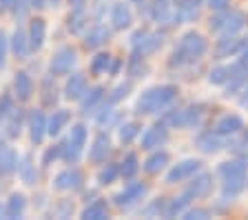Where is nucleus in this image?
<instances>
[{
  "label": "nucleus",
  "mask_w": 248,
  "mask_h": 220,
  "mask_svg": "<svg viewBox=\"0 0 248 220\" xmlns=\"http://www.w3.org/2000/svg\"><path fill=\"white\" fill-rule=\"evenodd\" d=\"M177 87L175 85H157L151 87L138 98L135 102V114L138 116H160L162 111H166L177 98Z\"/></svg>",
  "instance_id": "f257e3e1"
},
{
  "label": "nucleus",
  "mask_w": 248,
  "mask_h": 220,
  "mask_svg": "<svg viewBox=\"0 0 248 220\" xmlns=\"http://www.w3.org/2000/svg\"><path fill=\"white\" fill-rule=\"evenodd\" d=\"M208 51V40L202 34H197V32H186L184 36L177 40V47H175V51L170 53V60H169V65L173 69H184V67H188V65H193V63H197L204 53Z\"/></svg>",
  "instance_id": "f03ea898"
},
{
  "label": "nucleus",
  "mask_w": 248,
  "mask_h": 220,
  "mask_svg": "<svg viewBox=\"0 0 248 220\" xmlns=\"http://www.w3.org/2000/svg\"><path fill=\"white\" fill-rule=\"evenodd\" d=\"M244 27H246V16L237 9L215 11V16L208 20V29L219 36H237Z\"/></svg>",
  "instance_id": "7ed1b4c3"
},
{
  "label": "nucleus",
  "mask_w": 248,
  "mask_h": 220,
  "mask_svg": "<svg viewBox=\"0 0 248 220\" xmlns=\"http://www.w3.org/2000/svg\"><path fill=\"white\" fill-rule=\"evenodd\" d=\"M144 14L149 20L157 22V25H166V27L182 25V18L175 11V7H173V0H149L144 5Z\"/></svg>",
  "instance_id": "20e7f679"
},
{
  "label": "nucleus",
  "mask_w": 248,
  "mask_h": 220,
  "mask_svg": "<svg viewBox=\"0 0 248 220\" xmlns=\"http://www.w3.org/2000/svg\"><path fill=\"white\" fill-rule=\"evenodd\" d=\"M87 147V127L82 122L71 127L69 131V138L62 142V158L67 160L69 165H76L80 158H82V152Z\"/></svg>",
  "instance_id": "39448f33"
},
{
  "label": "nucleus",
  "mask_w": 248,
  "mask_h": 220,
  "mask_svg": "<svg viewBox=\"0 0 248 220\" xmlns=\"http://www.w3.org/2000/svg\"><path fill=\"white\" fill-rule=\"evenodd\" d=\"M164 45V34L162 32H149V29H138L131 36V47L140 56H151Z\"/></svg>",
  "instance_id": "423d86ee"
},
{
  "label": "nucleus",
  "mask_w": 248,
  "mask_h": 220,
  "mask_svg": "<svg viewBox=\"0 0 248 220\" xmlns=\"http://www.w3.org/2000/svg\"><path fill=\"white\" fill-rule=\"evenodd\" d=\"M146 191H149L146 183L133 180V183H129L126 187L122 189V191H118V194L113 196V204H115V207H120V209H131V207H135L138 203H142V200H144Z\"/></svg>",
  "instance_id": "0eeeda50"
},
{
  "label": "nucleus",
  "mask_w": 248,
  "mask_h": 220,
  "mask_svg": "<svg viewBox=\"0 0 248 220\" xmlns=\"http://www.w3.org/2000/svg\"><path fill=\"white\" fill-rule=\"evenodd\" d=\"M78 65V53L73 47H60L53 53L51 63H49V71L53 76H69Z\"/></svg>",
  "instance_id": "6e6552de"
},
{
  "label": "nucleus",
  "mask_w": 248,
  "mask_h": 220,
  "mask_svg": "<svg viewBox=\"0 0 248 220\" xmlns=\"http://www.w3.org/2000/svg\"><path fill=\"white\" fill-rule=\"evenodd\" d=\"M191 183L186 185L184 189V194L188 196L191 200H197V198H206L208 194L213 191V176L208 171H197L195 176H191Z\"/></svg>",
  "instance_id": "1a4fd4ad"
},
{
  "label": "nucleus",
  "mask_w": 248,
  "mask_h": 220,
  "mask_svg": "<svg viewBox=\"0 0 248 220\" xmlns=\"http://www.w3.org/2000/svg\"><path fill=\"white\" fill-rule=\"evenodd\" d=\"M200 169H202V163L197 158H186V160H182V163L170 167V171L166 173V185L184 183V180H188L191 176H195Z\"/></svg>",
  "instance_id": "9d476101"
},
{
  "label": "nucleus",
  "mask_w": 248,
  "mask_h": 220,
  "mask_svg": "<svg viewBox=\"0 0 248 220\" xmlns=\"http://www.w3.org/2000/svg\"><path fill=\"white\" fill-rule=\"evenodd\" d=\"M166 140H169V127H164L160 122V125L146 127L144 134H142V140H140V145H142V149H144V152H155V149L164 147Z\"/></svg>",
  "instance_id": "9b49d317"
},
{
  "label": "nucleus",
  "mask_w": 248,
  "mask_h": 220,
  "mask_svg": "<svg viewBox=\"0 0 248 220\" xmlns=\"http://www.w3.org/2000/svg\"><path fill=\"white\" fill-rule=\"evenodd\" d=\"M226 140L228 138L219 136L215 129H211V131H202V134H197L195 145L202 153H217L226 147Z\"/></svg>",
  "instance_id": "f8f14e48"
},
{
  "label": "nucleus",
  "mask_w": 248,
  "mask_h": 220,
  "mask_svg": "<svg viewBox=\"0 0 248 220\" xmlns=\"http://www.w3.org/2000/svg\"><path fill=\"white\" fill-rule=\"evenodd\" d=\"M104 100H107V89H104L102 85H98V87L89 89L87 94L80 98V102H82V107H80L82 116H95L100 107L104 105Z\"/></svg>",
  "instance_id": "ddd939ff"
},
{
  "label": "nucleus",
  "mask_w": 248,
  "mask_h": 220,
  "mask_svg": "<svg viewBox=\"0 0 248 220\" xmlns=\"http://www.w3.org/2000/svg\"><path fill=\"white\" fill-rule=\"evenodd\" d=\"M80 187H82V173L76 167L62 169L53 180V189H58V191H76Z\"/></svg>",
  "instance_id": "4468645a"
},
{
  "label": "nucleus",
  "mask_w": 248,
  "mask_h": 220,
  "mask_svg": "<svg viewBox=\"0 0 248 220\" xmlns=\"http://www.w3.org/2000/svg\"><path fill=\"white\" fill-rule=\"evenodd\" d=\"M108 153H111V138H108V134L100 131L98 136L93 138V145L89 147V160L93 165H102L107 163Z\"/></svg>",
  "instance_id": "2eb2a0df"
},
{
  "label": "nucleus",
  "mask_w": 248,
  "mask_h": 220,
  "mask_svg": "<svg viewBox=\"0 0 248 220\" xmlns=\"http://www.w3.org/2000/svg\"><path fill=\"white\" fill-rule=\"evenodd\" d=\"M9 51L14 53L18 60H27L31 53V47H29V36H27V32L22 29L20 25L16 27V32L11 34L9 38Z\"/></svg>",
  "instance_id": "dca6fc26"
},
{
  "label": "nucleus",
  "mask_w": 248,
  "mask_h": 220,
  "mask_svg": "<svg viewBox=\"0 0 248 220\" xmlns=\"http://www.w3.org/2000/svg\"><path fill=\"white\" fill-rule=\"evenodd\" d=\"M242 129H244V120L237 114H226L215 122V131L224 138H235L237 134H242Z\"/></svg>",
  "instance_id": "f3484780"
},
{
  "label": "nucleus",
  "mask_w": 248,
  "mask_h": 220,
  "mask_svg": "<svg viewBox=\"0 0 248 220\" xmlns=\"http://www.w3.org/2000/svg\"><path fill=\"white\" fill-rule=\"evenodd\" d=\"M29 138L33 145H42L46 138V116L40 109H33L29 114Z\"/></svg>",
  "instance_id": "a211bd4d"
},
{
  "label": "nucleus",
  "mask_w": 248,
  "mask_h": 220,
  "mask_svg": "<svg viewBox=\"0 0 248 220\" xmlns=\"http://www.w3.org/2000/svg\"><path fill=\"white\" fill-rule=\"evenodd\" d=\"M246 40L244 38H237V36H222L217 40L215 45V56L217 58H231V56H237L239 51L244 49Z\"/></svg>",
  "instance_id": "6ab92c4d"
},
{
  "label": "nucleus",
  "mask_w": 248,
  "mask_h": 220,
  "mask_svg": "<svg viewBox=\"0 0 248 220\" xmlns=\"http://www.w3.org/2000/svg\"><path fill=\"white\" fill-rule=\"evenodd\" d=\"M87 94V76L80 71L69 73L67 85H64V98L67 100H80Z\"/></svg>",
  "instance_id": "aec40b11"
},
{
  "label": "nucleus",
  "mask_w": 248,
  "mask_h": 220,
  "mask_svg": "<svg viewBox=\"0 0 248 220\" xmlns=\"http://www.w3.org/2000/svg\"><path fill=\"white\" fill-rule=\"evenodd\" d=\"M248 87V65H239V69L232 73L231 78L226 80V89H224V96L231 98V96H237L242 94L244 89Z\"/></svg>",
  "instance_id": "412c9836"
},
{
  "label": "nucleus",
  "mask_w": 248,
  "mask_h": 220,
  "mask_svg": "<svg viewBox=\"0 0 248 220\" xmlns=\"http://www.w3.org/2000/svg\"><path fill=\"white\" fill-rule=\"evenodd\" d=\"M27 36H29L31 51H40V49L45 47V40H46V22L42 20V18H33V20L29 22Z\"/></svg>",
  "instance_id": "4be33fe9"
},
{
  "label": "nucleus",
  "mask_w": 248,
  "mask_h": 220,
  "mask_svg": "<svg viewBox=\"0 0 248 220\" xmlns=\"http://www.w3.org/2000/svg\"><path fill=\"white\" fill-rule=\"evenodd\" d=\"M14 96L18 98V102H27L33 96V80L27 71H16L14 76Z\"/></svg>",
  "instance_id": "5701e85b"
},
{
  "label": "nucleus",
  "mask_w": 248,
  "mask_h": 220,
  "mask_svg": "<svg viewBox=\"0 0 248 220\" xmlns=\"http://www.w3.org/2000/svg\"><path fill=\"white\" fill-rule=\"evenodd\" d=\"M217 173L222 176V180L246 176L248 173V160H244V158H231V160H226V163H222L219 167H217Z\"/></svg>",
  "instance_id": "b1692460"
},
{
  "label": "nucleus",
  "mask_w": 248,
  "mask_h": 220,
  "mask_svg": "<svg viewBox=\"0 0 248 220\" xmlns=\"http://www.w3.org/2000/svg\"><path fill=\"white\" fill-rule=\"evenodd\" d=\"M111 25H113V29H118V32L129 29V27L133 25V14H131L129 5L115 2L113 9H111Z\"/></svg>",
  "instance_id": "393cba45"
},
{
  "label": "nucleus",
  "mask_w": 248,
  "mask_h": 220,
  "mask_svg": "<svg viewBox=\"0 0 248 220\" xmlns=\"http://www.w3.org/2000/svg\"><path fill=\"white\" fill-rule=\"evenodd\" d=\"M18 176H20V180L25 185H29V187H33V185L38 183V169H36V163H33V156L31 153H25V156L18 160Z\"/></svg>",
  "instance_id": "a878e982"
},
{
  "label": "nucleus",
  "mask_w": 248,
  "mask_h": 220,
  "mask_svg": "<svg viewBox=\"0 0 248 220\" xmlns=\"http://www.w3.org/2000/svg\"><path fill=\"white\" fill-rule=\"evenodd\" d=\"M108 38H111V32H108L104 25H95V27H91L87 34H84V40H82V45L87 49H100L102 45H107L108 42Z\"/></svg>",
  "instance_id": "bb28decb"
},
{
  "label": "nucleus",
  "mask_w": 248,
  "mask_h": 220,
  "mask_svg": "<svg viewBox=\"0 0 248 220\" xmlns=\"http://www.w3.org/2000/svg\"><path fill=\"white\" fill-rule=\"evenodd\" d=\"M18 169V156L14 147L7 142H0V176H11Z\"/></svg>",
  "instance_id": "cd10ccee"
},
{
  "label": "nucleus",
  "mask_w": 248,
  "mask_h": 220,
  "mask_svg": "<svg viewBox=\"0 0 248 220\" xmlns=\"http://www.w3.org/2000/svg\"><path fill=\"white\" fill-rule=\"evenodd\" d=\"M173 7L180 14L182 22H193L197 20L202 9V0H173Z\"/></svg>",
  "instance_id": "c85d7f7f"
},
{
  "label": "nucleus",
  "mask_w": 248,
  "mask_h": 220,
  "mask_svg": "<svg viewBox=\"0 0 248 220\" xmlns=\"http://www.w3.org/2000/svg\"><path fill=\"white\" fill-rule=\"evenodd\" d=\"M69 118H71V111H67V109L53 111V114L46 118V136H51V138L60 136L62 129L69 125Z\"/></svg>",
  "instance_id": "c756f323"
},
{
  "label": "nucleus",
  "mask_w": 248,
  "mask_h": 220,
  "mask_svg": "<svg viewBox=\"0 0 248 220\" xmlns=\"http://www.w3.org/2000/svg\"><path fill=\"white\" fill-rule=\"evenodd\" d=\"M248 180L246 176H237V178H226L222 185V200L224 203H231L232 198H237L242 194L244 189H246Z\"/></svg>",
  "instance_id": "7c9ffc66"
},
{
  "label": "nucleus",
  "mask_w": 248,
  "mask_h": 220,
  "mask_svg": "<svg viewBox=\"0 0 248 220\" xmlns=\"http://www.w3.org/2000/svg\"><path fill=\"white\" fill-rule=\"evenodd\" d=\"M170 163V156L166 152H162V149H155L153 153H151L149 158H146V163L142 165L144 167L146 173H151V176H155V173H160L166 169V165Z\"/></svg>",
  "instance_id": "2f4dec72"
},
{
  "label": "nucleus",
  "mask_w": 248,
  "mask_h": 220,
  "mask_svg": "<svg viewBox=\"0 0 248 220\" xmlns=\"http://www.w3.org/2000/svg\"><path fill=\"white\" fill-rule=\"evenodd\" d=\"M202 118H204V107L200 102L188 105L186 109H182V129H195V127H200Z\"/></svg>",
  "instance_id": "473e14b6"
},
{
  "label": "nucleus",
  "mask_w": 248,
  "mask_h": 220,
  "mask_svg": "<svg viewBox=\"0 0 248 220\" xmlns=\"http://www.w3.org/2000/svg\"><path fill=\"white\" fill-rule=\"evenodd\" d=\"M25 209H27V198H25V194H18V191H16V194L9 196V200H7V204H5V218H9V220L22 218Z\"/></svg>",
  "instance_id": "72a5a7b5"
},
{
  "label": "nucleus",
  "mask_w": 248,
  "mask_h": 220,
  "mask_svg": "<svg viewBox=\"0 0 248 220\" xmlns=\"http://www.w3.org/2000/svg\"><path fill=\"white\" fill-rule=\"evenodd\" d=\"M107 218H108V204L102 198L89 203L82 209V220H107Z\"/></svg>",
  "instance_id": "f704fd0d"
},
{
  "label": "nucleus",
  "mask_w": 248,
  "mask_h": 220,
  "mask_svg": "<svg viewBox=\"0 0 248 220\" xmlns=\"http://www.w3.org/2000/svg\"><path fill=\"white\" fill-rule=\"evenodd\" d=\"M239 60L235 65H219V67H215L211 73H208V83L211 85H226V80L231 78L232 73L239 69Z\"/></svg>",
  "instance_id": "c9c22d12"
},
{
  "label": "nucleus",
  "mask_w": 248,
  "mask_h": 220,
  "mask_svg": "<svg viewBox=\"0 0 248 220\" xmlns=\"http://www.w3.org/2000/svg\"><path fill=\"white\" fill-rule=\"evenodd\" d=\"M87 25V11L82 5H73V11L69 14V32L71 34H80Z\"/></svg>",
  "instance_id": "e433bc0d"
},
{
  "label": "nucleus",
  "mask_w": 248,
  "mask_h": 220,
  "mask_svg": "<svg viewBox=\"0 0 248 220\" xmlns=\"http://www.w3.org/2000/svg\"><path fill=\"white\" fill-rule=\"evenodd\" d=\"M2 125H5V134H7V136H9V138H18V136H20V127H22V111L20 109H14L5 118V120H2Z\"/></svg>",
  "instance_id": "4c0bfd02"
},
{
  "label": "nucleus",
  "mask_w": 248,
  "mask_h": 220,
  "mask_svg": "<svg viewBox=\"0 0 248 220\" xmlns=\"http://www.w3.org/2000/svg\"><path fill=\"white\" fill-rule=\"evenodd\" d=\"M58 100V89H56V76L53 73H49V76H45L42 78V102L45 105H56Z\"/></svg>",
  "instance_id": "58836bf2"
},
{
  "label": "nucleus",
  "mask_w": 248,
  "mask_h": 220,
  "mask_svg": "<svg viewBox=\"0 0 248 220\" xmlns=\"http://www.w3.org/2000/svg\"><path fill=\"white\" fill-rule=\"evenodd\" d=\"M188 204H191V198H188L186 194H182L180 198H173L169 204H166L164 216H166V218H175V216H182L186 209H188Z\"/></svg>",
  "instance_id": "ea45409f"
},
{
  "label": "nucleus",
  "mask_w": 248,
  "mask_h": 220,
  "mask_svg": "<svg viewBox=\"0 0 248 220\" xmlns=\"http://www.w3.org/2000/svg\"><path fill=\"white\" fill-rule=\"evenodd\" d=\"M138 171H140L138 156H135V153H126V156H124V160L120 163V176H122V178H133Z\"/></svg>",
  "instance_id": "a19ab883"
},
{
  "label": "nucleus",
  "mask_w": 248,
  "mask_h": 220,
  "mask_svg": "<svg viewBox=\"0 0 248 220\" xmlns=\"http://www.w3.org/2000/svg\"><path fill=\"white\" fill-rule=\"evenodd\" d=\"M140 129H142V127H140L138 122H122V125H120V129H118L120 142H122V145H129V142H133L135 138H138Z\"/></svg>",
  "instance_id": "79ce46f5"
},
{
  "label": "nucleus",
  "mask_w": 248,
  "mask_h": 220,
  "mask_svg": "<svg viewBox=\"0 0 248 220\" xmlns=\"http://www.w3.org/2000/svg\"><path fill=\"white\" fill-rule=\"evenodd\" d=\"M111 60H113V58L108 56V53H98V56L91 60V73L93 76H102V73H107L108 69H111Z\"/></svg>",
  "instance_id": "37998d69"
},
{
  "label": "nucleus",
  "mask_w": 248,
  "mask_h": 220,
  "mask_svg": "<svg viewBox=\"0 0 248 220\" xmlns=\"http://www.w3.org/2000/svg\"><path fill=\"white\" fill-rule=\"evenodd\" d=\"M120 176V167L118 165H113V163H108V165H104L102 169H100V173H98V183L102 185H111V183H115V178Z\"/></svg>",
  "instance_id": "c03bdc74"
},
{
  "label": "nucleus",
  "mask_w": 248,
  "mask_h": 220,
  "mask_svg": "<svg viewBox=\"0 0 248 220\" xmlns=\"http://www.w3.org/2000/svg\"><path fill=\"white\" fill-rule=\"evenodd\" d=\"M51 214L56 216V218H71V214H73V203L71 200H58L56 204H53V209H51Z\"/></svg>",
  "instance_id": "a18cd8bd"
},
{
  "label": "nucleus",
  "mask_w": 248,
  "mask_h": 220,
  "mask_svg": "<svg viewBox=\"0 0 248 220\" xmlns=\"http://www.w3.org/2000/svg\"><path fill=\"white\" fill-rule=\"evenodd\" d=\"M144 71H146V67H144V63H142V56L133 51V56H131V60H129V73H131V78H140V76H142Z\"/></svg>",
  "instance_id": "49530a36"
},
{
  "label": "nucleus",
  "mask_w": 248,
  "mask_h": 220,
  "mask_svg": "<svg viewBox=\"0 0 248 220\" xmlns=\"http://www.w3.org/2000/svg\"><path fill=\"white\" fill-rule=\"evenodd\" d=\"M129 91H131V83H122V85H118L113 91H111V96H108V102L111 105H115V102H120V100H124L126 96H129Z\"/></svg>",
  "instance_id": "de8ad7c7"
},
{
  "label": "nucleus",
  "mask_w": 248,
  "mask_h": 220,
  "mask_svg": "<svg viewBox=\"0 0 248 220\" xmlns=\"http://www.w3.org/2000/svg\"><path fill=\"white\" fill-rule=\"evenodd\" d=\"M14 109H16V107H14V96H11V94H2V96H0V122L5 120V118Z\"/></svg>",
  "instance_id": "09e8293b"
},
{
  "label": "nucleus",
  "mask_w": 248,
  "mask_h": 220,
  "mask_svg": "<svg viewBox=\"0 0 248 220\" xmlns=\"http://www.w3.org/2000/svg\"><path fill=\"white\" fill-rule=\"evenodd\" d=\"M211 211L208 209H204V207H193V209H186L184 214H182V218L184 220H206V218H211Z\"/></svg>",
  "instance_id": "8fccbe9b"
},
{
  "label": "nucleus",
  "mask_w": 248,
  "mask_h": 220,
  "mask_svg": "<svg viewBox=\"0 0 248 220\" xmlns=\"http://www.w3.org/2000/svg\"><path fill=\"white\" fill-rule=\"evenodd\" d=\"M29 9H31V2H29V0H14V7H11L16 20H22V18H27Z\"/></svg>",
  "instance_id": "3c124183"
},
{
  "label": "nucleus",
  "mask_w": 248,
  "mask_h": 220,
  "mask_svg": "<svg viewBox=\"0 0 248 220\" xmlns=\"http://www.w3.org/2000/svg\"><path fill=\"white\" fill-rule=\"evenodd\" d=\"M7 53H9V38L0 29V71L7 67Z\"/></svg>",
  "instance_id": "603ef678"
},
{
  "label": "nucleus",
  "mask_w": 248,
  "mask_h": 220,
  "mask_svg": "<svg viewBox=\"0 0 248 220\" xmlns=\"http://www.w3.org/2000/svg\"><path fill=\"white\" fill-rule=\"evenodd\" d=\"M62 156V145H58V147H49L45 152V156H42V167H49V165L56 160V158H60Z\"/></svg>",
  "instance_id": "864d4df0"
},
{
  "label": "nucleus",
  "mask_w": 248,
  "mask_h": 220,
  "mask_svg": "<svg viewBox=\"0 0 248 220\" xmlns=\"http://www.w3.org/2000/svg\"><path fill=\"white\" fill-rule=\"evenodd\" d=\"M164 209H166V203H162L160 198L155 200L153 204H149L146 209H142V216H153V214H164Z\"/></svg>",
  "instance_id": "5fc2aeb1"
},
{
  "label": "nucleus",
  "mask_w": 248,
  "mask_h": 220,
  "mask_svg": "<svg viewBox=\"0 0 248 220\" xmlns=\"http://www.w3.org/2000/svg\"><path fill=\"white\" fill-rule=\"evenodd\" d=\"M208 7H211L213 11H222V9L231 7V0H208Z\"/></svg>",
  "instance_id": "6e6d98bb"
},
{
  "label": "nucleus",
  "mask_w": 248,
  "mask_h": 220,
  "mask_svg": "<svg viewBox=\"0 0 248 220\" xmlns=\"http://www.w3.org/2000/svg\"><path fill=\"white\" fill-rule=\"evenodd\" d=\"M14 7V0H0V14H7Z\"/></svg>",
  "instance_id": "4d7b16f0"
},
{
  "label": "nucleus",
  "mask_w": 248,
  "mask_h": 220,
  "mask_svg": "<svg viewBox=\"0 0 248 220\" xmlns=\"http://www.w3.org/2000/svg\"><path fill=\"white\" fill-rule=\"evenodd\" d=\"M31 2V9H45L46 7V0H29Z\"/></svg>",
  "instance_id": "13d9d810"
},
{
  "label": "nucleus",
  "mask_w": 248,
  "mask_h": 220,
  "mask_svg": "<svg viewBox=\"0 0 248 220\" xmlns=\"http://www.w3.org/2000/svg\"><path fill=\"white\" fill-rule=\"evenodd\" d=\"M239 105H242L244 109H248V87L242 91V98H239Z\"/></svg>",
  "instance_id": "bf43d9fd"
},
{
  "label": "nucleus",
  "mask_w": 248,
  "mask_h": 220,
  "mask_svg": "<svg viewBox=\"0 0 248 220\" xmlns=\"http://www.w3.org/2000/svg\"><path fill=\"white\" fill-rule=\"evenodd\" d=\"M0 218H5V207L0 204Z\"/></svg>",
  "instance_id": "052dcab7"
},
{
  "label": "nucleus",
  "mask_w": 248,
  "mask_h": 220,
  "mask_svg": "<svg viewBox=\"0 0 248 220\" xmlns=\"http://www.w3.org/2000/svg\"><path fill=\"white\" fill-rule=\"evenodd\" d=\"M73 5H82V0H71Z\"/></svg>",
  "instance_id": "680f3d73"
},
{
  "label": "nucleus",
  "mask_w": 248,
  "mask_h": 220,
  "mask_svg": "<svg viewBox=\"0 0 248 220\" xmlns=\"http://www.w3.org/2000/svg\"><path fill=\"white\" fill-rule=\"evenodd\" d=\"M131 2H140V5H142V2H144V0H131Z\"/></svg>",
  "instance_id": "e2e57ef3"
},
{
  "label": "nucleus",
  "mask_w": 248,
  "mask_h": 220,
  "mask_svg": "<svg viewBox=\"0 0 248 220\" xmlns=\"http://www.w3.org/2000/svg\"><path fill=\"white\" fill-rule=\"evenodd\" d=\"M51 2H53V5H60V0H51Z\"/></svg>",
  "instance_id": "0e129e2a"
},
{
  "label": "nucleus",
  "mask_w": 248,
  "mask_h": 220,
  "mask_svg": "<svg viewBox=\"0 0 248 220\" xmlns=\"http://www.w3.org/2000/svg\"><path fill=\"white\" fill-rule=\"evenodd\" d=\"M246 25H248V18H246Z\"/></svg>",
  "instance_id": "69168bd1"
}]
</instances>
